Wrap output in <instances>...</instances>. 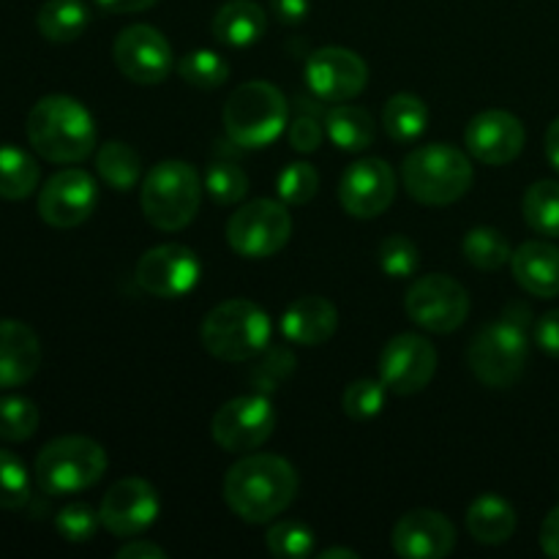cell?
Here are the masks:
<instances>
[{"label": "cell", "mask_w": 559, "mask_h": 559, "mask_svg": "<svg viewBox=\"0 0 559 559\" xmlns=\"http://www.w3.org/2000/svg\"><path fill=\"white\" fill-rule=\"evenodd\" d=\"M382 126L393 142L407 145V142L418 140L429 126V107L415 93H396L388 98L385 109H382Z\"/></svg>", "instance_id": "28"}, {"label": "cell", "mask_w": 559, "mask_h": 559, "mask_svg": "<svg viewBox=\"0 0 559 559\" xmlns=\"http://www.w3.org/2000/svg\"><path fill=\"white\" fill-rule=\"evenodd\" d=\"M27 140L47 162L80 164L96 147V123L76 98L55 93L33 104L27 115Z\"/></svg>", "instance_id": "2"}, {"label": "cell", "mask_w": 559, "mask_h": 559, "mask_svg": "<svg viewBox=\"0 0 559 559\" xmlns=\"http://www.w3.org/2000/svg\"><path fill=\"white\" fill-rule=\"evenodd\" d=\"M202 347L218 360L243 364L265 353L271 342V317L246 298H229L211 309L200 328Z\"/></svg>", "instance_id": "5"}, {"label": "cell", "mask_w": 559, "mask_h": 559, "mask_svg": "<svg viewBox=\"0 0 559 559\" xmlns=\"http://www.w3.org/2000/svg\"><path fill=\"white\" fill-rule=\"evenodd\" d=\"M287 115V98L276 85L265 80H249L229 93L222 120L233 145L254 151L282 136Z\"/></svg>", "instance_id": "4"}, {"label": "cell", "mask_w": 559, "mask_h": 559, "mask_svg": "<svg viewBox=\"0 0 559 559\" xmlns=\"http://www.w3.org/2000/svg\"><path fill=\"white\" fill-rule=\"evenodd\" d=\"M317 189H320V173H317L309 162L287 164L276 178L278 200H282L284 205H306V202L314 200Z\"/></svg>", "instance_id": "36"}, {"label": "cell", "mask_w": 559, "mask_h": 559, "mask_svg": "<svg viewBox=\"0 0 559 559\" xmlns=\"http://www.w3.org/2000/svg\"><path fill=\"white\" fill-rule=\"evenodd\" d=\"M544 147H546V158H549V164L559 173V118L551 120L549 129H546Z\"/></svg>", "instance_id": "49"}, {"label": "cell", "mask_w": 559, "mask_h": 559, "mask_svg": "<svg viewBox=\"0 0 559 559\" xmlns=\"http://www.w3.org/2000/svg\"><path fill=\"white\" fill-rule=\"evenodd\" d=\"M98 527H102V516L87 502H71L55 516V530L69 544H87V540L96 538Z\"/></svg>", "instance_id": "39"}, {"label": "cell", "mask_w": 559, "mask_h": 559, "mask_svg": "<svg viewBox=\"0 0 559 559\" xmlns=\"http://www.w3.org/2000/svg\"><path fill=\"white\" fill-rule=\"evenodd\" d=\"M393 551L404 559H445L456 549V527L431 508L404 513L393 527Z\"/></svg>", "instance_id": "20"}, {"label": "cell", "mask_w": 559, "mask_h": 559, "mask_svg": "<svg viewBox=\"0 0 559 559\" xmlns=\"http://www.w3.org/2000/svg\"><path fill=\"white\" fill-rule=\"evenodd\" d=\"M473 162L448 142L420 145L404 158L402 183L420 205H453L473 186Z\"/></svg>", "instance_id": "3"}, {"label": "cell", "mask_w": 559, "mask_h": 559, "mask_svg": "<svg viewBox=\"0 0 559 559\" xmlns=\"http://www.w3.org/2000/svg\"><path fill=\"white\" fill-rule=\"evenodd\" d=\"M464 257L473 267L478 271H500L502 265H508L513 257L511 243H508L506 235L495 227H475L464 235L462 243Z\"/></svg>", "instance_id": "32"}, {"label": "cell", "mask_w": 559, "mask_h": 559, "mask_svg": "<svg viewBox=\"0 0 559 559\" xmlns=\"http://www.w3.org/2000/svg\"><path fill=\"white\" fill-rule=\"evenodd\" d=\"M385 393L388 388L382 385V380H355L344 391L342 407L353 420H371L385 407Z\"/></svg>", "instance_id": "40"}, {"label": "cell", "mask_w": 559, "mask_h": 559, "mask_svg": "<svg viewBox=\"0 0 559 559\" xmlns=\"http://www.w3.org/2000/svg\"><path fill=\"white\" fill-rule=\"evenodd\" d=\"M289 145L298 153H314L317 147L325 140V129L320 126V118L311 112H298L293 120H289Z\"/></svg>", "instance_id": "43"}, {"label": "cell", "mask_w": 559, "mask_h": 559, "mask_svg": "<svg viewBox=\"0 0 559 559\" xmlns=\"http://www.w3.org/2000/svg\"><path fill=\"white\" fill-rule=\"evenodd\" d=\"M524 222L544 238H559V183L538 180L524 191L522 200Z\"/></svg>", "instance_id": "31"}, {"label": "cell", "mask_w": 559, "mask_h": 559, "mask_svg": "<svg viewBox=\"0 0 559 559\" xmlns=\"http://www.w3.org/2000/svg\"><path fill=\"white\" fill-rule=\"evenodd\" d=\"M197 282H200V260L183 243L153 246L136 262V284L153 298H183L197 287Z\"/></svg>", "instance_id": "14"}, {"label": "cell", "mask_w": 559, "mask_h": 559, "mask_svg": "<svg viewBox=\"0 0 559 559\" xmlns=\"http://www.w3.org/2000/svg\"><path fill=\"white\" fill-rule=\"evenodd\" d=\"M524 142H527V134H524L522 120L508 109L478 112L464 131V145H467L469 156L489 167L516 162L524 151Z\"/></svg>", "instance_id": "19"}, {"label": "cell", "mask_w": 559, "mask_h": 559, "mask_svg": "<svg viewBox=\"0 0 559 559\" xmlns=\"http://www.w3.org/2000/svg\"><path fill=\"white\" fill-rule=\"evenodd\" d=\"M320 557H322V559H336V557H342V559H358V551L344 549V546H336V549H325Z\"/></svg>", "instance_id": "50"}, {"label": "cell", "mask_w": 559, "mask_h": 559, "mask_svg": "<svg viewBox=\"0 0 559 559\" xmlns=\"http://www.w3.org/2000/svg\"><path fill=\"white\" fill-rule=\"evenodd\" d=\"M158 511H162V502L145 478H123L107 489L98 516L107 533L129 540L145 533L156 522Z\"/></svg>", "instance_id": "17"}, {"label": "cell", "mask_w": 559, "mask_h": 559, "mask_svg": "<svg viewBox=\"0 0 559 559\" xmlns=\"http://www.w3.org/2000/svg\"><path fill=\"white\" fill-rule=\"evenodd\" d=\"M96 169L109 189L123 194V191H131L136 183H140L142 158L131 145L112 140V142H104L102 151H98Z\"/></svg>", "instance_id": "30"}, {"label": "cell", "mask_w": 559, "mask_h": 559, "mask_svg": "<svg viewBox=\"0 0 559 559\" xmlns=\"http://www.w3.org/2000/svg\"><path fill=\"white\" fill-rule=\"evenodd\" d=\"M38 366L41 344L36 331L20 320H0V391L31 382Z\"/></svg>", "instance_id": "21"}, {"label": "cell", "mask_w": 559, "mask_h": 559, "mask_svg": "<svg viewBox=\"0 0 559 559\" xmlns=\"http://www.w3.org/2000/svg\"><path fill=\"white\" fill-rule=\"evenodd\" d=\"M38 33L52 44L76 41L91 25V11L82 0H47L36 16Z\"/></svg>", "instance_id": "27"}, {"label": "cell", "mask_w": 559, "mask_h": 559, "mask_svg": "<svg viewBox=\"0 0 559 559\" xmlns=\"http://www.w3.org/2000/svg\"><path fill=\"white\" fill-rule=\"evenodd\" d=\"M276 429V409L267 393L229 399L211 420V437L227 453H249L265 445Z\"/></svg>", "instance_id": "10"}, {"label": "cell", "mask_w": 559, "mask_h": 559, "mask_svg": "<svg viewBox=\"0 0 559 559\" xmlns=\"http://www.w3.org/2000/svg\"><path fill=\"white\" fill-rule=\"evenodd\" d=\"M516 508L500 495H480L467 511V530L478 544H508L516 533Z\"/></svg>", "instance_id": "25"}, {"label": "cell", "mask_w": 559, "mask_h": 559, "mask_svg": "<svg viewBox=\"0 0 559 559\" xmlns=\"http://www.w3.org/2000/svg\"><path fill=\"white\" fill-rule=\"evenodd\" d=\"M38 164L27 151L16 145H0V197L27 200L38 189Z\"/></svg>", "instance_id": "29"}, {"label": "cell", "mask_w": 559, "mask_h": 559, "mask_svg": "<svg viewBox=\"0 0 559 559\" xmlns=\"http://www.w3.org/2000/svg\"><path fill=\"white\" fill-rule=\"evenodd\" d=\"M115 66L136 85H162L173 74L175 55L167 36L151 25H129L118 33L112 47Z\"/></svg>", "instance_id": "12"}, {"label": "cell", "mask_w": 559, "mask_h": 559, "mask_svg": "<svg viewBox=\"0 0 559 559\" xmlns=\"http://www.w3.org/2000/svg\"><path fill=\"white\" fill-rule=\"evenodd\" d=\"M293 235V216L278 200H254L229 216L227 243L246 260H265L278 254Z\"/></svg>", "instance_id": "9"}, {"label": "cell", "mask_w": 559, "mask_h": 559, "mask_svg": "<svg viewBox=\"0 0 559 559\" xmlns=\"http://www.w3.org/2000/svg\"><path fill=\"white\" fill-rule=\"evenodd\" d=\"M338 328L336 306L320 295H304L293 300L282 314V333L300 347H320L331 342Z\"/></svg>", "instance_id": "22"}, {"label": "cell", "mask_w": 559, "mask_h": 559, "mask_svg": "<svg viewBox=\"0 0 559 559\" xmlns=\"http://www.w3.org/2000/svg\"><path fill=\"white\" fill-rule=\"evenodd\" d=\"M513 278L524 293L535 298L559 295V249L546 240H527L511 257Z\"/></svg>", "instance_id": "23"}, {"label": "cell", "mask_w": 559, "mask_h": 559, "mask_svg": "<svg viewBox=\"0 0 559 559\" xmlns=\"http://www.w3.org/2000/svg\"><path fill=\"white\" fill-rule=\"evenodd\" d=\"M38 407L25 396L0 399V437L9 442H25L38 429Z\"/></svg>", "instance_id": "34"}, {"label": "cell", "mask_w": 559, "mask_h": 559, "mask_svg": "<svg viewBox=\"0 0 559 559\" xmlns=\"http://www.w3.org/2000/svg\"><path fill=\"white\" fill-rule=\"evenodd\" d=\"M535 342L544 353H549L551 358H559V309L546 311L544 317L535 325Z\"/></svg>", "instance_id": "44"}, {"label": "cell", "mask_w": 559, "mask_h": 559, "mask_svg": "<svg viewBox=\"0 0 559 559\" xmlns=\"http://www.w3.org/2000/svg\"><path fill=\"white\" fill-rule=\"evenodd\" d=\"M104 11L109 14H136V11H145L151 5H156L158 0H96Z\"/></svg>", "instance_id": "48"}, {"label": "cell", "mask_w": 559, "mask_h": 559, "mask_svg": "<svg viewBox=\"0 0 559 559\" xmlns=\"http://www.w3.org/2000/svg\"><path fill=\"white\" fill-rule=\"evenodd\" d=\"M200 175L191 164L178 158L158 162L142 180V213L162 233H178L189 227L200 211Z\"/></svg>", "instance_id": "6"}, {"label": "cell", "mask_w": 559, "mask_h": 559, "mask_svg": "<svg viewBox=\"0 0 559 559\" xmlns=\"http://www.w3.org/2000/svg\"><path fill=\"white\" fill-rule=\"evenodd\" d=\"M407 317L429 333H453L469 317V293L445 273L420 276L407 289Z\"/></svg>", "instance_id": "11"}, {"label": "cell", "mask_w": 559, "mask_h": 559, "mask_svg": "<svg viewBox=\"0 0 559 559\" xmlns=\"http://www.w3.org/2000/svg\"><path fill=\"white\" fill-rule=\"evenodd\" d=\"M167 551L162 546L151 544V540H131V544L120 546L118 559H164Z\"/></svg>", "instance_id": "47"}, {"label": "cell", "mask_w": 559, "mask_h": 559, "mask_svg": "<svg viewBox=\"0 0 559 559\" xmlns=\"http://www.w3.org/2000/svg\"><path fill=\"white\" fill-rule=\"evenodd\" d=\"M109 467L107 451L91 437H58L47 442L36 459V480L44 495H80L104 478Z\"/></svg>", "instance_id": "7"}, {"label": "cell", "mask_w": 559, "mask_h": 559, "mask_svg": "<svg viewBox=\"0 0 559 559\" xmlns=\"http://www.w3.org/2000/svg\"><path fill=\"white\" fill-rule=\"evenodd\" d=\"M380 267L391 278H409L418 271V246L404 235H388L380 243Z\"/></svg>", "instance_id": "41"}, {"label": "cell", "mask_w": 559, "mask_h": 559, "mask_svg": "<svg viewBox=\"0 0 559 559\" xmlns=\"http://www.w3.org/2000/svg\"><path fill=\"white\" fill-rule=\"evenodd\" d=\"M271 9L284 25H298L309 14V0H271Z\"/></svg>", "instance_id": "45"}, {"label": "cell", "mask_w": 559, "mask_h": 559, "mask_svg": "<svg viewBox=\"0 0 559 559\" xmlns=\"http://www.w3.org/2000/svg\"><path fill=\"white\" fill-rule=\"evenodd\" d=\"M437 374V349L429 338L418 333L393 336L382 347L380 380L396 396L420 393Z\"/></svg>", "instance_id": "15"}, {"label": "cell", "mask_w": 559, "mask_h": 559, "mask_svg": "<svg viewBox=\"0 0 559 559\" xmlns=\"http://www.w3.org/2000/svg\"><path fill=\"white\" fill-rule=\"evenodd\" d=\"M527 322L513 317V309L502 320L480 328L467 349L469 369L486 388L516 385L527 366Z\"/></svg>", "instance_id": "8"}, {"label": "cell", "mask_w": 559, "mask_h": 559, "mask_svg": "<svg viewBox=\"0 0 559 559\" xmlns=\"http://www.w3.org/2000/svg\"><path fill=\"white\" fill-rule=\"evenodd\" d=\"M178 74L186 85L200 87V91H216L229 80V63L213 49H194L186 58H180Z\"/></svg>", "instance_id": "33"}, {"label": "cell", "mask_w": 559, "mask_h": 559, "mask_svg": "<svg viewBox=\"0 0 559 559\" xmlns=\"http://www.w3.org/2000/svg\"><path fill=\"white\" fill-rule=\"evenodd\" d=\"M325 134L338 151L360 153L374 142V120L364 107L355 104H333L325 112Z\"/></svg>", "instance_id": "26"}, {"label": "cell", "mask_w": 559, "mask_h": 559, "mask_svg": "<svg viewBox=\"0 0 559 559\" xmlns=\"http://www.w3.org/2000/svg\"><path fill=\"white\" fill-rule=\"evenodd\" d=\"M300 478L287 459L276 453H249L224 475V500L246 524H265L295 502Z\"/></svg>", "instance_id": "1"}, {"label": "cell", "mask_w": 559, "mask_h": 559, "mask_svg": "<svg viewBox=\"0 0 559 559\" xmlns=\"http://www.w3.org/2000/svg\"><path fill=\"white\" fill-rule=\"evenodd\" d=\"M98 186L91 173L69 167L55 173L38 194V216L55 229H74L93 216Z\"/></svg>", "instance_id": "13"}, {"label": "cell", "mask_w": 559, "mask_h": 559, "mask_svg": "<svg viewBox=\"0 0 559 559\" xmlns=\"http://www.w3.org/2000/svg\"><path fill=\"white\" fill-rule=\"evenodd\" d=\"M396 200V175L385 158H360L349 164L338 183V202L355 218H377Z\"/></svg>", "instance_id": "18"}, {"label": "cell", "mask_w": 559, "mask_h": 559, "mask_svg": "<svg viewBox=\"0 0 559 559\" xmlns=\"http://www.w3.org/2000/svg\"><path fill=\"white\" fill-rule=\"evenodd\" d=\"M31 500V478L20 459L11 451H0V508L16 511Z\"/></svg>", "instance_id": "38"}, {"label": "cell", "mask_w": 559, "mask_h": 559, "mask_svg": "<svg viewBox=\"0 0 559 559\" xmlns=\"http://www.w3.org/2000/svg\"><path fill=\"white\" fill-rule=\"evenodd\" d=\"M205 191L216 205H235L249 194V175L233 162H213L205 173Z\"/></svg>", "instance_id": "35"}, {"label": "cell", "mask_w": 559, "mask_h": 559, "mask_svg": "<svg viewBox=\"0 0 559 559\" xmlns=\"http://www.w3.org/2000/svg\"><path fill=\"white\" fill-rule=\"evenodd\" d=\"M265 544L278 559H306L314 551V533L300 522H278L267 530Z\"/></svg>", "instance_id": "37"}, {"label": "cell", "mask_w": 559, "mask_h": 559, "mask_svg": "<svg viewBox=\"0 0 559 559\" xmlns=\"http://www.w3.org/2000/svg\"><path fill=\"white\" fill-rule=\"evenodd\" d=\"M267 16L254 0H227L222 9L216 11L211 22V31L218 44L224 47H251L265 36Z\"/></svg>", "instance_id": "24"}, {"label": "cell", "mask_w": 559, "mask_h": 559, "mask_svg": "<svg viewBox=\"0 0 559 559\" xmlns=\"http://www.w3.org/2000/svg\"><path fill=\"white\" fill-rule=\"evenodd\" d=\"M295 369V355L287 347H265L260 364L251 371V385L257 388V393H271L273 388L282 385Z\"/></svg>", "instance_id": "42"}, {"label": "cell", "mask_w": 559, "mask_h": 559, "mask_svg": "<svg viewBox=\"0 0 559 559\" xmlns=\"http://www.w3.org/2000/svg\"><path fill=\"white\" fill-rule=\"evenodd\" d=\"M306 85L320 102L344 104L369 82V66L358 52L344 47H322L306 60Z\"/></svg>", "instance_id": "16"}, {"label": "cell", "mask_w": 559, "mask_h": 559, "mask_svg": "<svg viewBox=\"0 0 559 559\" xmlns=\"http://www.w3.org/2000/svg\"><path fill=\"white\" fill-rule=\"evenodd\" d=\"M540 549L551 559H559V506L540 524Z\"/></svg>", "instance_id": "46"}]
</instances>
